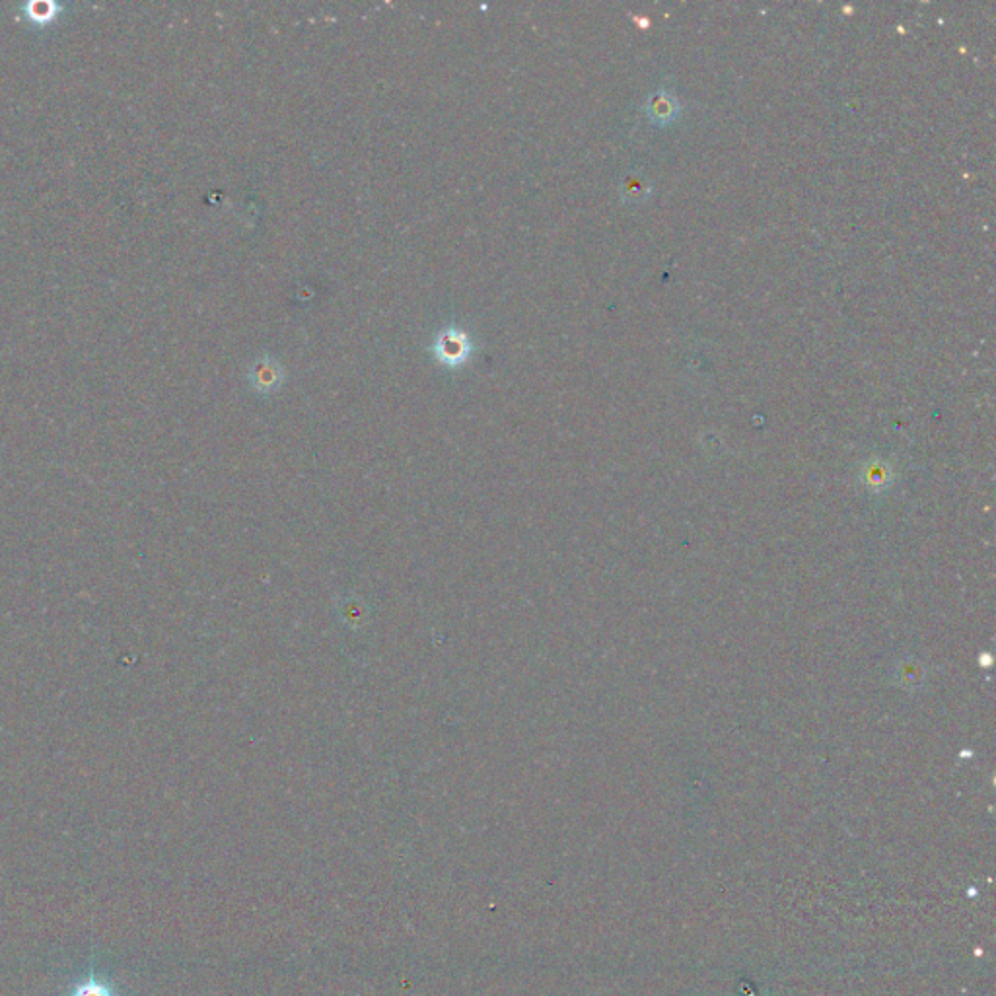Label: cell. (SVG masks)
Instances as JSON below:
<instances>
[{"instance_id":"3957f363","label":"cell","mask_w":996,"mask_h":996,"mask_svg":"<svg viewBox=\"0 0 996 996\" xmlns=\"http://www.w3.org/2000/svg\"><path fill=\"white\" fill-rule=\"evenodd\" d=\"M69 996H117L111 985H107L100 979H88L78 983Z\"/></svg>"},{"instance_id":"6da1fadb","label":"cell","mask_w":996,"mask_h":996,"mask_svg":"<svg viewBox=\"0 0 996 996\" xmlns=\"http://www.w3.org/2000/svg\"><path fill=\"white\" fill-rule=\"evenodd\" d=\"M475 347L469 337V333L460 325H446L442 327L432 345L430 353L446 368H462L463 364L473 355Z\"/></svg>"},{"instance_id":"277c9868","label":"cell","mask_w":996,"mask_h":996,"mask_svg":"<svg viewBox=\"0 0 996 996\" xmlns=\"http://www.w3.org/2000/svg\"><path fill=\"white\" fill-rule=\"evenodd\" d=\"M677 106L674 102L672 96H656L652 98V107H650V113L654 119L658 121H666V119H672V115L676 113Z\"/></svg>"},{"instance_id":"7a4b0ae2","label":"cell","mask_w":996,"mask_h":996,"mask_svg":"<svg viewBox=\"0 0 996 996\" xmlns=\"http://www.w3.org/2000/svg\"><path fill=\"white\" fill-rule=\"evenodd\" d=\"M283 380H285V370L271 356L255 360L253 366L249 368V384L257 393L277 392Z\"/></svg>"}]
</instances>
